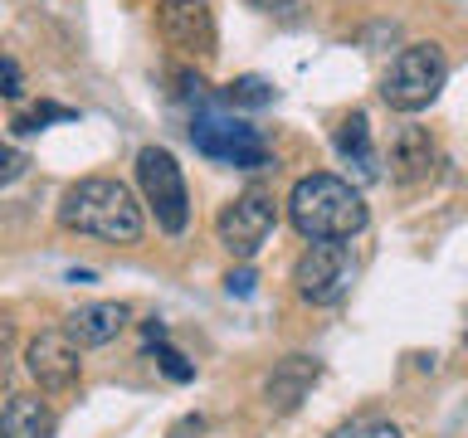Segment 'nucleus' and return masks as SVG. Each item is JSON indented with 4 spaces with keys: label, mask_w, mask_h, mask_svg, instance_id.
Listing matches in <instances>:
<instances>
[{
    "label": "nucleus",
    "mask_w": 468,
    "mask_h": 438,
    "mask_svg": "<svg viewBox=\"0 0 468 438\" xmlns=\"http://www.w3.org/2000/svg\"><path fill=\"white\" fill-rule=\"evenodd\" d=\"M20 171H25V156H20V151H10V156H5V175H0V181L10 185V181H15V175H20Z\"/></svg>",
    "instance_id": "obj_22"
},
{
    "label": "nucleus",
    "mask_w": 468,
    "mask_h": 438,
    "mask_svg": "<svg viewBox=\"0 0 468 438\" xmlns=\"http://www.w3.org/2000/svg\"><path fill=\"white\" fill-rule=\"evenodd\" d=\"M58 224L73 234H93L102 244H137L142 239V204L132 190L108 175H83L58 200Z\"/></svg>",
    "instance_id": "obj_1"
},
{
    "label": "nucleus",
    "mask_w": 468,
    "mask_h": 438,
    "mask_svg": "<svg viewBox=\"0 0 468 438\" xmlns=\"http://www.w3.org/2000/svg\"><path fill=\"white\" fill-rule=\"evenodd\" d=\"M122 327H127V307L122 302H88L69 317V336L79 346H108Z\"/></svg>",
    "instance_id": "obj_12"
},
{
    "label": "nucleus",
    "mask_w": 468,
    "mask_h": 438,
    "mask_svg": "<svg viewBox=\"0 0 468 438\" xmlns=\"http://www.w3.org/2000/svg\"><path fill=\"white\" fill-rule=\"evenodd\" d=\"M434 161H439V151H434L430 131H420V127H405L400 137H395V146H390V171H395V181H405V185L430 181Z\"/></svg>",
    "instance_id": "obj_11"
},
{
    "label": "nucleus",
    "mask_w": 468,
    "mask_h": 438,
    "mask_svg": "<svg viewBox=\"0 0 468 438\" xmlns=\"http://www.w3.org/2000/svg\"><path fill=\"white\" fill-rule=\"evenodd\" d=\"M156 25L166 44L186 54H210L215 49V15L210 0H161L156 5Z\"/></svg>",
    "instance_id": "obj_9"
},
{
    "label": "nucleus",
    "mask_w": 468,
    "mask_h": 438,
    "mask_svg": "<svg viewBox=\"0 0 468 438\" xmlns=\"http://www.w3.org/2000/svg\"><path fill=\"white\" fill-rule=\"evenodd\" d=\"M336 438H405V433L390 419H361V423H346Z\"/></svg>",
    "instance_id": "obj_18"
},
{
    "label": "nucleus",
    "mask_w": 468,
    "mask_h": 438,
    "mask_svg": "<svg viewBox=\"0 0 468 438\" xmlns=\"http://www.w3.org/2000/svg\"><path fill=\"white\" fill-rule=\"evenodd\" d=\"M25 93V83H20V64L5 54V98H20Z\"/></svg>",
    "instance_id": "obj_19"
},
{
    "label": "nucleus",
    "mask_w": 468,
    "mask_h": 438,
    "mask_svg": "<svg viewBox=\"0 0 468 438\" xmlns=\"http://www.w3.org/2000/svg\"><path fill=\"white\" fill-rule=\"evenodd\" d=\"M449 78L444 49L439 44H410L390 58L386 78H380V98L390 102L395 112H424L439 98V88Z\"/></svg>",
    "instance_id": "obj_3"
},
{
    "label": "nucleus",
    "mask_w": 468,
    "mask_h": 438,
    "mask_svg": "<svg viewBox=\"0 0 468 438\" xmlns=\"http://www.w3.org/2000/svg\"><path fill=\"white\" fill-rule=\"evenodd\" d=\"M190 141H196L200 156L219 161V166H239V171L269 166V141L259 137V127L234 122L225 112H200L196 127H190Z\"/></svg>",
    "instance_id": "obj_4"
},
{
    "label": "nucleus",
    "mask_w": 468,
    "mask_h": 438,
    "mask_svg": "<svg viewBox=\"0 0 468 438\" xmlns=\"http://www.w3.org/2000/svg\"><path fill=\"white\" fill-rule=\"evenodd\" d=\"M463 341H468V331H463Z\"/></svg>",
    "instance_id": "obj_24"
},
{
    "label": "nucleus",
    "mask_w": 468,
    "mask_h": 438,
    "mask_svg": "<svg viewBox=\"0 0 468 438\" xmlns=\"http://www.w3.org/2000/svg\"><path fill=\"white\" fill-rule=\"evenodd\" d=\"M225 102H229V108H269V102H273V83L259 78V73H244V78H234L225 88Z\"/></svg>",
    "instance_id": "obj_15"
},
{
    "label": "nucleus",
    "mask_w": 468,
    "mask_h": 438,
    "mask_svg": "<svg viewBox=\"0 0 468 438\" xmlns=\"http://www.w3.org/2000/svg\"><path fill=\"white\" fill-rule=\"evenodd\" d=\"M288 219H292V229H298L303 239L342 244V239H351V234L366 229L371 210H366V200L342 181V175H322L317 171V175H303V181L292 185Z\"/></svg>",
    "instance_id": "obj_2"
},
{
    "label": "nucleus",
    "mask_w": 468,
    "mask_h": 438,
    "mask_svg": "<svg viewBox=\"0 0 468 438\" xmlns=\"http://www.w3.org/2000/svg\"><path fill=\"white\" fill-rule=\"evenodd\" d=\"M229 292H234V297H249V292H254V273H249V268L229 273Z\"/></svg>",
    "instance_id": "obj_20"
},
{
    "label": "nucleus",
    "mask_w": 468,
    "mask_h": 438,
    "mask_svg": "<svg viewBox=\"0 0 468 438\" xmlns=\"http://www.w3.org/2000/svg\"><path fill=\"white\" fill-rule=\"evenodd\" d=\"M249 5H259V10H283V5H292V0H249Z\"/></svg>",
    "instance_id": "obj_23"
},
{
    "label": "nucleus",
    "mask_w": 468,
    "mask_h": 438,
    "mask_svg": "<svg viewBox=\"0 0 468 438\" xmlns=\"http://www.w3.org/2000/svg\"><path fill=\"white\" fill-rule=\"evenodd\" d=\"M200 429H205V419H200V414H190V419H181V423L171 429V438H190V433H200Z\"/></svg>",
    "instance_id": "obj_21"
},
{
    "label": "nucleus",
    "mask_w": 468,
    "mask_h": 438,
    "mask_svg": "<svg viewBox=\"0 0 468 438\" xmlns=\"http://www.w3.org/2000/svg\"><path fill=\"white\" fill-rule=\"evenodd\" d=\"M152 346H156V365H161V370H166V375L176 380V385H186V380H196V365H190V360H186L176 346H166V341H152Z\"/></svg>",
    "instance_id": "obj_16"
},
{
    "label": "nucleus",
    "mask_w": 468,
    "mask_h": 438,
    "mask_svg": "<svg viewBox=\"0 0 468 438\" xmlns=\"http://www.w3.org/2000/svg\"><path fill=\"white\" fill-rule=\"evenodd\" d=\"M25 370L39 380V390H49V394L73 390L79 385V370H83L79 341H73L69 331H39L35 341L25 346Z\"/></svg>",
    "instance_id": "obj_8"
},
{
    "label": "nucleus",
    "mask_w": 468,
    "mask_h": 438,
    "mask_svg": "<svg viewBox=\"0 0 468 438\" xmlns=\"http://www.w3.org/2000/svg\"><path fill=\"white\" fill-rule=\"evenodd\" d=\"M137 181H142V195L152 204L156 224L166 234H181L186 219H190V200H186V181H181L176 156L161 151V146H146L137 156Z\"/></svg>",
    "instance_id": "obj_7"
},
{
    "label": "nucleus",
    "mask_w": 468,
    "mask_h": 438,
    "mask_svg": "<svg viewBox=\"0 0 468 438\" xmlns=\"http://www.w3.org/2000/svg\"><path fill=\"white\" fill-rule=\"evenodd\" d=\"M336 151L346 161H356L361 175H376V156H371V122H366V112H351L342 127H336Z\"/></svg>",
    "instance_id": "obj_14"
},
{
    "label": "nucleus",
    "mask_w": 468,
    "mask_h": 438,
    "mask_svg": "<svg viewBox=\"0 0 468 438\" xmlns=\"http://www.w3.org/2000/svg\"><path fill=\"white\" fill-rule=\"evenodd\" d=\"M278 224V204H273V190L263 185H249L244 195H234V204H225L215 219V234L219 244L229 248L234 258H254L259 244L269 239V229Z\"/></svg>",
    "instance_id": "obj_6"
},
{
    "label": "nucleus",
    "mask_w": 468,
    "mask_h": 438,
    "mask_svg": "<svg viewBox=\"0 0 468 438\" xmlns=\"http://www.w3.org/2000/svg\"><path fill=\"white\" fill-rule=\"evenodd\" d=\"M0 438H54V414L35 394H10L0 414Z\"/></svg>",
    "instance_id": "obj_13"
},
{
    "label": "nucleus",
    "mask_w": 468,
    "mask_h": 438,
    "mask_svg": "<svg viewBox=\"0 0 468 438\" xmlns=\"http://www.w3.org/2000/svg\"><path fill=\"white\" fill-rule=\"evenodd\" d=\"M351 277H356V263H351L346 244H307L303 258L292 263V283H298V297L313 307H332L351 292Z\"/></svg>",
    "instance_id": "obj_5"
},
{
    "label": "nucleus",
    "mask_w": 468,
    "mask_h": 438,
    "mask_svg": "<svg viewBox=\"0 0 468 438\" xmlns=\"http://www.w3.org/2000/svg\"><path fill=\"white\" fill-rule=\"evenodd\" d=\"M322 365L313 356H288L273 365L269 385H263V394H269V409H278V414H288V409H298L307 400V390L317 385Z\"/></svg>",
    "instance_id": "obj_10"
},
{
    "label": "nucleus",
    "mask_w": 468,
    "mask_h": 438,
    "mask_svg": "<svg viewBox=\"0 0 468 438\" xmlns=\"http://www.w3.org/2000/svg\"><path fill=\"white\" fill-rule=\"evenodd\" d=\"M44 122H73V108H54V102H39L35 112H25V117H15V131H39Z\"/></svg>",
    "instance_id": "obj_17"
}]
</instances>
